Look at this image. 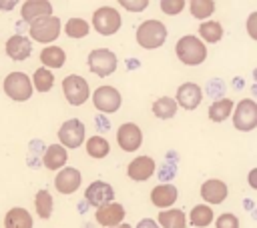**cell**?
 <instances>
[{"mask_svg": "<svg viewBox=\"0 0 257 228\" xmlns=\"http://www.w3.org/2000/svg\"><path fill=\"white\" fill-rule=\"evenodd\" d=\"M175 54L177 58L187 64V66H199L207 58V46L193 34H185L177 40L175 44Z\"/></svg>", "mask_w": 257, "mask_h": 228, "instance_id": "cell-1", "label": "cell"}, {"mask_svg": "<svg viewBox=\"0 0 257 228\" xmlns=\"http://www.w3.org/2000/svg\"><path fill=\"white\" fill-rule=\"evenodd\" d=\"M167 40V26L161 20H145L137 28V42L145 50L161 48Z\"/></svg>", "mask_w": 257, "mask_h": 228, "instance_id": "cell-2", "label": "cell"}, {"mask_svg": "<svg viewBox=\"0 0 257 228\" xmlns=\"http://www.w3.org/2000/svg\"><path fill=\"white\" fill-rule=\"evenodd\" d=\"M2 88H4L6 96L16 102H26L32 96V82H30L28 74H24V72H10L4 78Z\"/></svg>", "mask_w": 257, "mask_h": 228, "instance_id": "cell-3", "label": "cell"}, {"mask_svg": "<svg viewBox=\"0 0 257 228\" xmlns=\"http://www.w3.org/2000/svg\"><path fill=\"white\" fill-rule=\"evenodd\" d=\"M233 126L241 132H251L257 126V102L251 98H243L237 106H233Z\"/></svg>", "mask_w": 257, "mask_h": 228, "instance_id": "cell-4", "label": "cell"}, {"mask_svg": "<svg viewBox=\"0 0 257 228\" xmlns=\"http://www.w3.org/2000/svg\"><path fill=\"white\" fill-rule=\"evenodd\" d=\"M62 92H64V98H66V102L70 106H80L90 96L88 82L82 76H78V74H68L62 80Z\"/></svg>", "mask_w": 257, "mask_h": 228, "instance_id": "cell-5", "label": "cell"}, {"mask_svg": "<svg viewBox=\"0 0 257 228\" xmlns=\"http://www.w3.org/2000/svg\"><path fill=\"white\" fill-rule=\"evenodd\" d=\"M116 64H118L116 54L108 48H94L88 54V68L96 76H102V78L110 76L116 70Z\"/></svg>", "mask_w": 257, "mask_h": 228, "instance_id": "cell-6", "label": "cell"}, {"mask_svg": "<svg viewBox=\"0 0 257 228\" xmlns=\"http://www.w3.org/2000/svg\"><path fill=\"white\" fill-rule=\"evenodd\" d=\"M92 28L102 34V36H110L116 34L120 28V14L118 10L110 8V6H100L94 10L92 14Z\"/></svg>", "mask_w": 257, "mask_h": 228, "instance_id": "cell-7", "label": "cell"}, {"mask_svg": "<svg viewBox=\"0 0 257 228\" xmlns=\"http://www.w3.org/2000/svg\"><path fill=\"white\" fill-rule=\"evenodd\" d=\"M28 32L34 42H42V44L54 42L60 34V18H56V16L40 18L28 26Z\"/></svg>", "mask_w": 257, "mask_h": 228, "instance_id": "cell-8", "label": "cell"}, {"mask_svg": "<svg viewBox=\"0 0 257 228\" xmlns=\"http://www.w3.org/2000/svg\"><path fill=\"white\" fill-rule=\"evenodd\" d=\"M120 102H122L120 92H118L114 86L104 84V86H98V88L92 92V104H94V108H96L98 112H102V114H114V112L120 108Z\"/></svg>", "mask_w": 257, "mask_h": 228, "instance_id": "cell-9", "label": "cell"}, {"mask_svg": "<svg viewBox=\"0 0 257 228\" xmlns=\"http://www.w3.org/2000/svg\"><path fill=\"white\" fill-rule=\"evenodd\" d=\"M58 140L62 148H78L84 142V124L78 118L62 122V126L58 128Z\"/></svg>", "mask_w": 257, "mask_h": 228, "instance_id": "cell-10", "label": "cell"}, {"mask_svg": "<svg viewBox=\"0 0 257 228\" xmlns=\"http://www.w3.org/2000/svg\"><path fill=\"white\" fill-rule=\"evenodd\" d=\"M116 142L124 152H137L143 144V132L135 122H124L116 130Z\"/></svg>", "mask_w": 257, "mask_h": 228, "instance_id": "cell-11", "label": "cell"}, {"mask_svg": "<svg viewBox=\"0 0 257 228\" xmlns=\"http://www.w3.org/2000/svg\"><path fill=\"white\" fill-rule=\"evenodd\" d=\"M84 200L90 204V206H102V204H108V202H114V190L108 182L104 180H94L86 186L84 190Z\"/></svg>", "mask_w": 257, "mask_h": 228, "instance_id": "cell-12", "label": "cell"}, {"mask_svg": "<svg viewBox=\"0 0 257 228\" xmlns=\"http://www.w3.org/2000/svg\"><path fill=\"white\" fill-rule=\"evenodd\" d=\"M203 100V90L199 84L195 82H183L179 88H177V106L185 108V110H195Z\"/></svg>", "mask_w": 257, "mask_h": 228, "instance_id": "cell-13", "label": "cell"}, {"mask_svg": "<svg viewBox=\"0 0 257 228\" xmlns=\"http://www.w3.org/2000/svg\"><path fill=\"white\" fill-rule=\"evenodd\" d=\"M155 170H157V164L151 156H137L135 160L128 162L126 176L135 182H145L155 174Z\"/></svg>", "mask_w": 257, "mask_h": 228, "instance_id": "cell-14", "label": "cell"}, {"mask_svg": "<svg viewBox=\"0 0 257 228\" xmlns=\"http://www.w3.org/2000/svg\"><path fill=\"white\" fill-rule=\"evenodd\" d=\"M94 218H96V222L100 226L112 228V226L122 224V220H124V208L118 202H108V204H102V206L96 208Z\"/></svg>", "mask_w": 257, "mask_h": 228, "instance_id": "cell-15", "label": "cell"}, {"mask_svg": "<svg viewBox=\"0 0 257 228\" xmlns=\"http://www.w3.org/2000/svg\"><path fill=\"white\" fill-rule=\"evenodd\" d=\"M80 182H82V174H80V170H76L72 166H64V170H60L56 174V178H54V186H56V190L60 194L76 192Z\"/></svg>", "mask_w": 257, "mask_h": 228, "instance_id": "cell-16", "label": "cell"}, {"mask_svg": "<svg viewBox=\"0 0 257 228\" xmlns=\"http://www.w3.org/2000/svg\"><path fill=\"white\" fill-rule=\"evenodd\" d=\"M22 20L32 24L40 18H46V16H52V4L48 0H26L22 4Z\"/></svg>", "mask_w": 257, "mask_h": 228, "instance_id": "cell-17", "label": "cell"}, {"mask_svg": "<svg viewBox=\"0 0 257 228\" xmlns=\"http://www.w3.org/2000/svg\"><path fill=\"white\" fill-rule=\"evenodd\" d=\"M227 194H229V188H227V184H225L223 180H219V178L205 180L203 186H201V198H203L205 202H209V204H221V202H225ZM209 204H207V206H209Z\"/></svg>", "mask_w": 257, "mask_h": 228, "instance_id": "cell-18", "label": "cell"}, {"mask_svg": "<svg viewBox=\"0 0 257 228\" xmlns=\"http://www.w3.org/2000/svg\"><path fill=\"white\" fill-rule=\"evenodd\" d=\"M177 198H179V190L173 184H159L151 190V202L161 210L171 208L177 202Z\"/></svg>", "mask_w": 257, "mask_h": 228, "instance_id": "cell-19", "label": "cell"}, {"mask_svg": "<svg viewBox=\"0 0 257 228\" xmlns=\"http://www.w3.org/2000/svg\"><path fill=\"white\" fill-rule=\"evenodd\" d=\"M6 54L12 60H26L32 54V42L22 34H12L6 40Z\"/></svg>", "mask_w": 257, "mask_h": 228, "instance_id": "cell-20", "label": "cell"}, {"mask_svg": "<svg viewBox=\"0 0 257 228\" xmlns=\"http://www.w3.org/2000/svg\"><path fill=\"white\" fill-rule=\"evenodd\" d=\"M66 160H68V152L60 144H50L44 150V154H42V164L48 170H60V168H64Z\"/></svg>", "mask_w": 257, "mask_h": 228, "instance_id": "cell-21", "label": "cell"}, {"mask_svg": "<svg viewBox=\"0 0 257 228\" xmlns=\"http://www.w3.org/2000/svg\"><path fill=\"white\" fill-rule=\"evenodd\" d=\"M32 216L26 208H10L4 216V228H32Z\"/></svg>", "mask_w": 257, "mask_h": 228, "instance_id": "cell-22", "label": "cell"}, {"mask_svg": "<svg viewBox=\"0 0 257 228\" xmlns=\"http://www.w3.org/2000/svg\"><path fill=\"white\" fill-rule=\"evenodd\" d=\"M40 62L44 68L54 70V68H62L66 62V54L60 46H44L40 52Z\"/></svg>", "mask_w": 257, "mask_h": 228, "instance_id": "cell-23", "label": "cell"}, {"mask_svg": "<svg viewBox=\"0 0 257 228\" xmlns=\"http://www.w3.org/2000/svg\"><path fill=\"white\" fill-rule=\"evenodd\" d=\"M159 228H185L187 226V216L179 208H167L159 212Z\"/></svg>", "mask_w": 257, "mask_h": 228, "instance_id": "cell-24", "label": "cell"}, {"mask_svg": "<svg viewBox=\"0 0 257 228\" xmlns=\"http://www.w3.org/2000/svg\"><path fill=\"white\" fill-rule=\"evenodd\" d=\"M199 40L205 44V42H209V44H215V42H219L221 38H223V26L217 22V20H205V22H201V26H199Z\"/></svg>", "mask_w": 257, "mask_h": 228, "instance_id": "cell-25", "label": "cell"}, {"mask_svg": "<svg viewBox=\"0 0 257 228\" xmlns=\"http://www.w3.org/2000/svg\"><path fill=\"white\" fill-rule=\"evenodd\" d=\"M177 102H175V98H171V96H161V98H157L155 102H153V114L159 118V120H169V118H173L175 114H177Z\"/></svg>", "mask_w": 257, "mask_h": 228, "instance_id": "cell-26", "label": "cell"}, {"mask_svg": "<svg viewBox=\"0 0 257 228\" xmlns=\"http://www.w3.org/2000/svg\"><path fill=\"white\" fill-rule=\"evenodd\" d=\"M213 218H215V214H213L211 206H207V204H197V206H193V210H191L189 222H191L195 228H205V226H209V224L213 222Z\"/></svg>", "mask_w": 257, "mask_h": 228, "instance_id": "cell-27", "label": "cell"}, {"mask_svg": "<svg viewBox=\"0 0 257 228\" xmlns=\"http://www.w3.org/2000/svg\"><path fill=\"white\" fill-rule=\"evenodd\" d=\"M233 106H235L233 100H229V98H219V100H215V102L209 106V118H211L213 122H223L225 118L231 116Z\"/></svg>", "mask_w": 257, "mask_h": 228, "instance_id": "cell-28", "label": "cell"}, {"mask_svg": "<svg viewBox=\"0 0 257 228\" xmlns=\"http://www.w3.org/2000/svg\"><path fill=\"white\" fill-rule=\"evenodd\" d=\"M30 82L34 84V90L36 92H48L54 86V74H52V70L40 66V68L34 70V76H32Z\"/></svg>", "mask_w": 257, "mask_h": 228, "instance_id": "cell-29", "label": "cell"}, {"mask_svg": "<svg viewBox=\"0 0 257 228\" xmlns=\"http://www.w3.org/2000/svg\"><path fill=\"white\" fill-rule=\"evenodd\" d=\"M52 206H54V200H52L50 192L48 190H38L36 196H34V208H36L38 218L48 220L52 216Z\"/></svg>", "mask_w": 257, "mask_h": 228, "instance_id": "cell-30", "label": "cell"}, {"mask_svg": "<svg viewBox=\"0 0 257 228\" xmlns=\"http://www.w3.org/2000/svg\"><path fill=\"white\" fill-rule=\"evenodd\" d=\"M86 152H88V156H92V158L100 160V158H104V156L110 152V144L106 142V138H102V136L94 134L92 138H88V140H86Z\"/></svg>", "mask_w": 257, "mask_h": 228, "instance_id": "cell-31", "label": "cell"}, {"mask_svg": "<svg viewBox=\"0 0 257 228\" xmlns=\"http://www.w3.org/2000/svg\"><path fill=\"white\" fill-rule=\"evenodd\" d=\"M90 32V24L82 18H68L64 24V34L68 38H84Z\"/></svg>", "mask_w": 257, "mask_h": 228, "instance_id": "cell-32", "label": "cell"}, {"mask_svg": "<svg viewBox=\"0 0 257 228\" xmlns=\"http://www.w3.org/2000/svg\"><path fill=\"white\" fill-rule=\"evenodd\" d=\"M189 8H191L189 12L193 18H199L205 22L215 12V2L213 0H193V2H189Z\"/></svg>", "mask_w": 257, "mask_h": 228, "instance_id": "cell-33", "label": "cell"}, {"mask_svg": "<svg viewBox=\"0 0 257 228\" xmlns=\"http://www.w3.org/2000/svg\"><path fill=\"white\" fill-rule=\"evenodd\" d=\"M215 228H239V218L231 212H223L215 218Z\"/></svg>", "mask_w": 257, "mask_h": 228, "instance_id": "cell-34", "label": "cell"}, {"mask_svg": "<svg viewBox=\"0 0 257 228\" xmlns=\"http://www.w3.org/2000/svg\"><path fill=\"white\" fill-rule=\"evenodd\" d=\"M185 8V0H161V10L169 16L179 14Z\"/></svg>", "mask_w": 257, "mask_h": 228, "instance_id": "cell-35", "label": "cell"}, {"mask_svg": "<svg viewBox=\"0 0 257 228\" xmlns=\"http://www.w3.org/2000/svg\"><path fill=\"white\" fill-rule=\"evenodd\" d=\"M118 4L126 10H131V12H141L149 6V0H120Z\"/></svg>", "mask_w": 257, "mask_h": 228, "instance_id": "cell-36", "label": "cell"}, {"mask_svg": "<svg viewBox=\"0 0 257 228\" xmlns=\"http://www.w3.org/2000/svg\"><path fill=\"white\" fill-rule=\"evenodd\" d=\"M255 20H257V12H251L249 20H247V30H249V36L253 40H257V32H255Z\"/></svg>", "mask_w": 257, "mask_h": 228, "instance_id": "cell-37", "label": "cell"}, {"mask_svg": "<svg viewBox=\"0 0 257 228\" xmlns=\"http://www.w3.org/2000/svg\"><path fill=\"white\" fill-rule=\"evenodd\" d=\"M135 228H159V224H157L155 220H151V218H145V220H141Z\"/></svg>", "mask_w": 257, "mask_h": 228, "instance_id": "cell-38", "label": "cell"}, {"mask_svg": "<svg viewBox=\"0 0 257 228\" xmlns=\"http://www.w3.org/2000/svg\"><path fill=\"white\" fill-rule=\"evenodd\" d=\"M16 6V2H4V0H0V10H12Z\"/></svg>", "mask_w": 257, "mask_h": 228, "instance_id": "cell-39", "label": "cell"}, {"mask_svg": "<svg viewBox=\"0 0 257 228\" xmlns=\"http://www.w3.org/2000/svg\"><path fill=\"white\" fill-rule=\"evenodd\" d=\"M255 174H257V170L253 168V170H251V174H249V184H251V188H257V180H255Z\"/></svg>", "mask_w": 257, "mask_h": 228, "instance_id": "cell-40", "label": "cell"}, {"mask_svg": "<svg viewBox=\"0 0 257 228\" xmlns=\"http://www.w3.org/2000/svg\"><path fill=\"white\" fill-rule=\"evenodd\" d=\"M112 228H133V226H131V224H124V222H122V224H118V226H112Z\"/></svg>", "mask_w": 257, "mask_h": 228, "instance_id": "cell-41", "label": "cell"}]
</instances>
